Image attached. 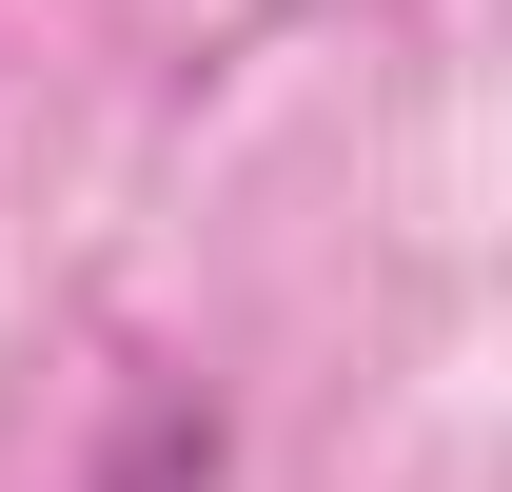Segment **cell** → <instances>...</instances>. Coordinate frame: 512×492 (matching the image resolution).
Returning <instances> with one entry per match:
<instances>
[{"label":"cell","mask_w":512,"mask_h":492,"mask_svg":"<svg viewBox=\"0 0 512 492\" xmlns=\"http://www.w3.org/2000/svg\"><path fill=\"white\" fill-rule=\"evenodd\" d=\"M237 473V433H217V394H138L119 453H99V492H217Z\"/></svg>","instance_id":"obj_1"}]
</instances>
